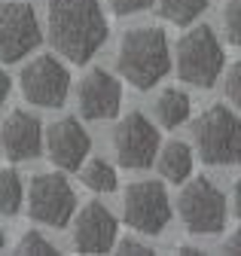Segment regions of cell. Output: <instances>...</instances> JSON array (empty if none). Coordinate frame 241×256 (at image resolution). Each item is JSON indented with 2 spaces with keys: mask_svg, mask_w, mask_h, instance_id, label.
<instances>
[{
  "mask_svg": "<svg viewBox=\"0 0 241 256\" xmlns=\"http://www.w3.org/2000/svg\"><path fill=\"white\" fill-rule=\"evenodd\" d=\"M46 37L70 64H86L107 40V18L98 0H49Z\"/></svg>",
  "mask_w": 241,
  "mask_h": 256,
  "instance_id": "cell-1",
  "label": "cell"
},
{
  "mask_svg": "<svg viewBox=\"0 0 241 256\" xmlns=\"http://www.w3.org/2000/svg\"><path fill=\"white\" fill-rule=\"evenodd\" d=\"M116 68H119V76L132 82L134 88L140 92L153 88L171 70V49H168L165 30L156 24L132 28L119 43Z\"/></svg>",
  "mask_w": 241,
  "mask_h": 256,
  "instance_id": "cell-2",
  "label": "cell"
},
{
  "mask_svg": "<svg viewBox=\"0 0 241 256\" xmlns=\"http://www.w3.org/2000/svg\"><path fill=\"white\" fill-rule=\"evenodd\" d=\"M177 76L198 86V88H210L217 82V76L223 74L226 64V52L217 40V34L208 24H196L192 30H186L184 37L177 40Z\"/></svg>",
  "mask_w": 241,
  "mask_h": 256,
  "instance_id": "cell-3",
  "label": "cell"
},
{
  "mask_svg": "<svg viewBox=\"0 0 241 256\" xmlns=\"http://www.w3.org/2000/svg\"><path fill=\"white\" fill-rule=\"evenodd\" d=\"M177 210H180V220H184L186 232H192V235H220L226 229L229 202L223 196V189L214 186L208 177H192L184 186V192H180Z\"/></svg>",
  "mask_w": 241,
  "mask_h": 256,
  "instance_id": "cell-4",
  "label": "cell"
},
{
  "mask_svg": "<svg viewBox=\"0 0 241 256\" xmlns=\"http://www.w3.org/2000/svg\"><path fill=\"white\" fill-rule=\"evenodd\" d=\"M238 116L232 107L214 104L196 119V150L208 165L229 168L238 162Z\"/></svg>",
  "mask_w": 241,
  "mask_h": 256,
  "instance_id": "cell-5",
  "label": "cell"
},
{
  "mask_svg": "<svg viewBox=\"0 0 241 256\" xmlns=\"http://www.w3.org/2000/svg\"><path fill=\"white\" fill-rule=\"evenodd\" d=\"M76 210V192L64 174H37L28 186V216L43 226L62 229Z\"/></svg>",
  "mask_w": 241,
  "mask_h": 256,
  "instance_id": "cell-6",
  "label": "cell"
},
{
  "mask_svg": "<svg viewBox=\"0 0 241 256\" xmlns=\"http://www.w3.org/2000/svg\"><path fill=\"white\" fill-rule=\"evenodd\" d=\"M43 40L40 18L31 4L6 0L0 4V61L16 64L24 55H31Z\"/></svg>",
  "mask_w": 241,
  "mask_h": 256,
  "instance_id": "cell-7",
  "label": "cell"
},
{
  "mask_svg": "<svg viewBox=\"0 0 241 256\" xmlns=\"http://www.w3.org/2000/svg\"><path fill=\"white\" fill-rule=\"evenodd\" d=\"M122 220L140 235H159L171 222L168 192L159 180H138L126 189Z\"/></svg>",
  "mask_w": 241,
  "mask_h": 256,
  "instance_id": "cell-8",
  "label": "cell"
},
{
  "mask_svg": "<svg viewBox=\"0 0 241 256\" xmlns=\"http://www.w3.org/2000/svg\"><path fill=\"white\" fill-rule=\"evenodd\" d=\"M113 152L116 162L128 168V171H140L150 168L153 158L159 152V132L144 113H128L119 119V125L113 128Z\"/></svg>",
  "mask_w": 241,
  "mask_h": 256,
  "instance_id": "cell-9",
  "label": "cell"
},
{
  "mask_svg": "<svg viewBox=\"0 0 241 256\" xmlns=\"http://www.w3.org/2000/svg\"><path fill=\"white\" fill-rule=\"evenodd\" d=\"M70 92V74L55 55H40L22 70V94L31 104L55 110L68 101Z\"/></svg>",
  "mask_w": 241,
  "mask_h": 256,
  "instance_id": "cell-10",
  "label": "cell"
},
{
  "mask_svg": "<svg viewBox=\"0 0 241 256\" xmlns=\"http://www.w3.org/2000/svg\"><path fill=\"white\" fill-rule=\"evenodd\" d=\"M76 101L86 119H113L122 107V82H119L110 70H88L80 80V92H76Z\"/></svg>",
  "mask_w": 241,
  "mask_h": 256,
  "instance_id": "cell-11",
  "label": "cell"
},
{
  "mask_svg": "<svg viewBox=\"0 0 241 256\" xmlns=\"http://www.w3.org/2000/svg\"><path fill=\"white\" fill-rule=\"evenodd\" d=\"M46 150H49L52 165H58L62 171H76L86 162L88 150H92V138L76 119L68 116L46 128Z\"/></svg>",
  "mask_w": 241,
  "mask_h": 256,
  "instance_id": "cell-12",
  "label": "cell"
},
{
  "mask_svg": "<svg viewBox=\"0 0 241 256\" xmlns=\"http://www.w3.org/2000/svg\"><path fill=\"white\" fill-rule=\"evenodd\" d=\"M116 244V216L92 202L86 204L74 220V247L76 253H107Z\"/></svg>",
  "mask_w": 241,
  "mask_h": 256,
  "instance_id": "cell-13",
  "label": "cell"
},
{
  "mask_svg": "<svg viewBox=\"0 0 241 256\" xmlns=\"http://www.w3.org/2000/svg\"><path fill=\"white\" fill-rule=\"evenodd\" d=\"M0 146H4L10 162H28L37 158L43 150V125L34 113L16 110L6 116L4 128H0Z\"/></svg>",
  "mask_w": 241,
  "mask_h": 256,
  "instance_id": "cell-14",
  "label": "cell"
},
{
  "mask_svg": "<svg viewBox=\"0 0 241 256\" xmlns=\"http://www.w3.org/2000/svg\"><path fill=\"white\" fill-rule=\"evenodd\" d=\"M153 162L159 165V174L168 183H184L192 174V150L184 140H171V144L159 146Z\"/></svg>",
  "mask_w": 241,
  "mask_h": 256,
  "instance_id": "cell-15",
  "label": "cell"
},
{
  "mask_svg": "<svg viewBox=\"0 0 241 256\" xmlns=\"http://www.w3.org/2000/svg\"><path fill=\"white\" fill-rule=\"evenodd\" d=\"M156 119L165 128L184 125L190 119V98H186V92H180V88L159 92V98H156Z\"/></svg>",
  "mask_w": 241,
  "mask_h": 256,
  "instance_id": "cell-16",
  "label": "cell"
},
{
  "mask_svg": "<svg viewBox=\"0 0 241 256\" xmlns=\"http://www.w3.org/2000/svg\"><path fill=\"white\" fill-rule=\"evenodd\" d=\"M204 10H208V0H156V12L177 28L192 24Z\"/></svg>",
  "mask_w": 241,
  "mask_h": 256,
  "instance_id": "cell-17",
  "label": "cell"
},
{
  "mask_svg": "<svg viewBox=\"0 0 241 256\" xmlns=\"http://www.w3.org/2000/svg\"><path fill=\"white\" fill-rule=\"evenodd\" d=\"M80 180L86 189L92 192H113L116 189V171L110 162H104V158H92V162H82L80 165Z\"/></svg>",
  "mask_w": 241,
  "mask_h": 256,
  "instance_id": "cell-18",
  "label": "cell"
},
{
  "mask_svg": "<svg viewBox=\"0 0 241 256\" xmlns=\"http://www.w3.org/2000/svg\"><path fill=\"white\" fill-rule=\"evenodd\" d=\"M22 177L12 168H0V214L4 216H16L22 208Z\"/></svg>",
  "mask_w": 241,
  "mask_h": 256,
  "instance_id": "cell-19",
  "label": "cell"
},
{
  "mask_svg": "<svg viewBox=\"0 0 241 256\" xmlns=\"http://www.w3.org/2000/svg\"><path fill=\"white\" fill-rule=\"evenodd\" d=\"M16 253H24V256H55V244L46 241L40 232H28V235L18 238Z\"/></svg>",
  "mask_w": 241,
  "mask_h": 256,
  "instance_id": "cell-20",
  "label": "cell"
},
{
  "mask_svg": "<svg viewBox=\"0 0 241 256\" xmlns=\"http://www.w3.org/2000/svg\"><path fill=\"white\" fill-rule=\"evenodd\" d=\"M223 28H226V40L232 46H241V0H229L226 16H223Z\"/></svg>",
  "mask_w": 241,
  "mask_h": 256,
  "instance_id": "cell-21",
  "label": "cell"
},
{
  "mask_svg": "<svg viewBox=\"0 0 241 256\" xmlns=\"http://www.w3.org/2000/svg\"><path fill=\"white\" fill-rule=\"evenodd\" d=\"M226 98L229 104H241V64H232L226 74Z\"/></svg>",
  "mask_w": 241,
  "mask_h": 256,
  "instance_id": "cell-22",
  "label": "cell"
},
{
  "mask_svg": "<svg viewBox=\"0 0 241 256\" xmlns=\"http://www.w3.org/2000/svg\"><path fill=\"white\" fill-rule=\"evenodd\" d=\"M150 4H153V0H110L116 16H134L140 10H150Z\"/></svg>",
  "mask_w": 241,
  "mask_h": 256,
  "instance_id": "cell-23",
  "label": "cell"
},
{
  "mask_svg": "<svg viewBox=\"0 0 241 256\" xmlns=\"http://www.w3.org/2000/svg\"><path fill=\"white\" fill-rule=\"evenodd\" d=\"M119 253H126V256H150L153 253V247H146L144 241H138V238H122L119 244H113Z\"/></svg>",
  "mask_w": 241,
  "mask_h": 256,
  "instance_id": "cell-24",
  "label": "cell"
},
{
  "mask_svg": "<svg viewBox=\"0 0 241 256\" xmlns=\"http://www.w3.org/2000/svg\"><path fill=\"white\" fill-rule=\"evenodd\" d=\"M10 88H12V82H10V74L0 68V107H4V101L10 98Z\"/></svg>",
  "mask_w": 241,
  "mask_h": 256,
  "instance_id": "cell-25",
  "label": "cell"
},
{
  "mask_svg": "<svg viewBox=\"0 0 241 256\" xmlns=\"http://www.w3.org/2000/svg\"><path fill=\"white\" fill-rule=\"evenodd\" d=\"M238 244H241V235L235 232V235L226 241V247H223V250H226V253H238Z\"/></svg>",
  "mask_w": 241,
  "mask_h": 256,
  "instance_id": "cell-26",
  "label": "cell"
},
{
  "mask_svg": "<svg viewBox=\"0 0 241 256\" xmlns=\"http://www.w3.org/2000/svg\"><path fill=\"white\" fill-rule=\"evenodd\" d=\"M177 253H184V256H202L198 247H186V244H184V247H177Z\"/></svg>",
  "mask_w": 241,
  "mask_h": 256,
  "instance_id": "cell-27",
  "label": "cell"
},
{
  "mask_svg": "<svg viewBox=\"0 0 241 256\" xmlns=\"http://www.w3.org/2000/svg\"><path fill=\"white\" fill-rule=\"evenodd\" d=\"M4 244H6V238H4V229H0V250H4Z\"/></svg>",
  "mask_w": 241,
  "mask_h": 256,
  "instance_id": "cell-28",
  "label": "cell"
}]
</instances>
